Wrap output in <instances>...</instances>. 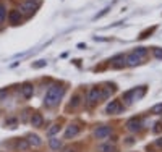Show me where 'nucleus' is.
Segmentation results:
<instances>
[{"label":"nucleus","mask_w":162,"mask_h":152,"mask_svg":"<svg viewBox=\"0 0 162 152\" xmlns=\"http://www.w3.org/2000/svg\"><path fill=\"white\" fill-rule=\"evenodd\" d=\"M78 133H80V128L76 126V125H72V126H68V128H67V131H65V137H67V139H70V137L76 136Z\"/></svg>","instance_id":"obj_7"},{"label":"nucleus","mask_w":162,"mask_h":152,"mask_svg":"<svg viewBox=\"0 0 162 152\" xmlns=\"http://www.w3.org/2000/svg\"><path fill=\"white\" fill-rule=\"evenodd\" d=\"M65 152H75V150H73V149H67Z\"/></svg>","instance_id":"obj_26"},{"label":"nucleus","mask_w":162,"mask_h":152,"mask_svg":"<svg viewBox=\"0 0 162 152\" xmlns=\"http://www.w3.org/2000/svg\"><path fill=\"white\" fill-rule=\"evenodd\" d=\"M154 55H156L157 59H162V49H154Z\"/></svg>","instance_id":"obj_22"},{"label":"nucleus","mask_w":162,"mask_h":152,"mask_svg":"<svg viewBox=\"0 0 162 152\" xmlns=\"http://www.w3.org/2000/svg\"><path fill=\"white\" fill-rule=\"evenodd\" d=\"M59 131H60V126H59V125H52L50 128L47 129V136H50V137H52L54 134H57Z\"/></svg>","instance_id":"obj_15"},{"label":"nucleus","mask_w":162,"mask_h":152,"mask_svg":"<svg viewBox=\"0 0 162 152\" xmlns=\"http://www.w3.org/2000/svg\"><path fill=\"white\" fill-rule=\"evenodd\" d=\"M63 96V88H60L59 84H54L49 88V91L46 92V97H44V104L47 107H54L55 104L59 102Z\"/></svg>","instance_id":"obj_1"},{"label":"nucleus","mask_w":162,"mask_h":152,"mask_svg":"<svg viewBox=\"0 0 162 152\" xmlns=\"http://www.w3.org/2000/svg\"><path fill=\"white\" fill-rule=\"evenodd\" d=\"M135 55H138L139 59H141V57H144V55H146V49H144V47L136 49V50H135Z\"/></svg>","instance_id":"obj_18"},{"label":"nucleus","mask_w":162,"mask_h":152,"mask_svg":"<svg viewBox=\"0 0 162 152\" xmlns=\"http://www.w3.org/2000/svg\"><path fill=\"white\" fill-rule=\"evenodd\" d=\"M126 128L130 129V131H138L139 128H141V121L136 120V118H131L126 121Z\"/></svg>","instance_id":"obj_5"},{"label":"nucleus","mask_w":162,"mask_h":152,"mask_svg":"<svg viewBox=\"0 0 162 152\" xmlns=\"http://www.w3.org/2000/svg\"><path fill=\"white\" fill-rule=\"evenodd\" d=\"M31 125L33 126H41L42 125V117H41V113H34L33 117H31Z\"/></svg>","instance_id":"obj_11"},{"label":"nucleus","mask_w":162,"mask_h":152,"mask_svg":"<svg viewBox=\"0 0 162 152\" xmlns=\"http://www.w3.org/2000/svg\"><path fill=\"white\" fill-rule=\"evenodd\" d=\"M5 13H7L5 5H3V3H0V23H3V20H5Z\"/></svg>","instance_id":"obj_17"},{"label":"nucleus","mask_w":162,"mask_h":152,"mask_svg":"<svg viewBox=\"0 0 162 152\" xmlns=\"http://www.w3.org/2000/svg\"><path fill=\"white\" fill-rule=\"evenodd\" d=\"M3 96H7V89H2V91H0V99H2Z\"/></svg>","instance_id":"obj_24"},{"label":"nucleus","mask_w":162,"mask_h":152,"mask_svg":"<svg viewBox=\"0 0 162 152\" xmlns=\"http://www.w3.org/2000/svg\"><path fill=\"white\" fill-rule=\"evenodd\" d=\"M126 63L131 65V67H133V65H138V63H139V57L135 55V54H131V55L126 57Z\"/></svg>","instance_id":"obj_12"},{"label":"nucleus","mask_w":162,"mask_h":152,"mask_svg":"<svg viewBox=\"0 0 162 152\" xmlns=\"http://www.w3.org/2000/svg\"><path fill=\"white\" fill-rule=\"evenodd\" d=\"M94 134H96L97 139H104V137H107L110 134V128L109 126H99V128L96 129Z\"/></svg>","instance_id":"obj_4"},{"label":"nucleus","mask_w":162,"mask_h":152,"mask_svg":"<svg viewBox=\"0 0 162 152\" xmlns=\"http://www.w3.org/2000/svg\"><path fill=\"white\" fill-rule=\"evenodd\" d=\"M33 92H34V89H33L31 84H24L23 88H21V94H23V97H26V99H29L33 96Z\"/></svg>","instance_id":"obj_8"},{"label":"nucleus","mask_w":162,"mask_h":152,"mask_svg":"<svg viewBox=\"0 0 162 152\" xmlns=\"http://www.w3.org/2000/svg\"><path fill=\"white\" fill-rule=\"evenodd\" d=\"M156 144H157L159 147H162V137H160V139H157V141H156Z\"/></svg>","instance_id":"obj_25"},{"label":"nucleus","mask_w":162,"mask_h":152,"mask_svg":"<svg viewBox=\"0 0 162 152\" xmlns=\"http://www.w3.org/2000/svg\"><path fill=\"white\" fill-rule=\"evenodd\" d=\"M44 65H46V62L41 60V62H37V63H34L33 67H34V68H41V67H44Z\"/></svg>","instance_id":"obj_23"},{"label":"nucleus","mask_w":162,"mask_h":152,"mask_svg":"<svg viewBox=\"0 0 162 152\" xmlns=\"http://www.w3.org/2000/svg\"><path fill=\"white\" fill-rule=\"evenodd\" d=\"M118 110H120V105H118L117 100H114V102H110L107 105V113H117Z\"/></svg>","instance_id":"obj_10"},{"label":"nucleus","mask_w":162,"mask_h":152,"mask_svg":"<svg viewBox=\"0 0 162 152\" xmlns=\"http://www.w3.org/2000/svg\"><path fill=\"white\" fill-rule=\"evenodd\" d=\"M49 144H50V147H52V149H59V147L62 146V141H60V139H57V137H50Z\"/></svg>","instance_id":"obj_14"},{"label":"nucleus","mask_w":162,"mask_h":152,"mask_svg":"<svg viewBox=\"0 0 162 152\" xmlns=\"http://www.w3.org/2000/svg\"><path fill=\"white\" fill-rule=\"evenodd\" d=\"M97 150L99 152H115V147L110 146V144H102V146L97 147Z\"/></svg>","instance_id":"obj_13"},{"label":"nucleus","mask_w":162,"mask_h":152,"mask_svg":"<svg viewBox=\"0 0 162 152\" xmlns=\"http://www.w3.org/2000/svg\"><path fill=\"white\" fill-rule=\"evenodd\" d=\"M105 96H107V94H105V92H102L99 88H96V89H91L89 96H88V100H89V104H94V102H97V100L104 99Z\"/></svg>","instance_id":"obj_2"},{"label":"nucleus","mask_w":162,"mask_h":152,"mask_svg":"<svg viewBox=\"0 0 162 152\" xmlns=\"http://www.w3.org/2000/svg\"><path fill=\"white\" fill-rule=\"evenodd\" d=\"M78 105H80V97H78V96H75L73 100H72V107L75 108V107H78Z\"/></svg>","instance_id":"obj_21"},{"label":"nucleus","mask_w":162,"mask_h":152,"mask_svg":"<svg viewBox=\"0 0 162 152\" xmlns=\"http://www.w3.org/2000/svg\"><path fill=\"white\" fill-rule=\"evenodd\" d=\"M28 146H29V144H28V141H20V142H18V149H21V150L28 149Z\"/></svg>","instance_id":"obj_19"},{"label":"nucleus","mask_w":162,"mask_h":152,"mask_svg":"<svg viewBox=\"0 0 162 152\" xmlns=\"http://www.w3.org/2000/svg\"><path fill=\"white\" fill-rule=\"evenodd\" d=\"M36 10H37V3H34L33 0H28V2H24L21 5V11L26 13V15H31V13H34Z\"/></svg>","instance_id":"obj_3"},{"label":"nucleus","mask_w":162,"mask_h":152,"mask_svg":"<svg viewBox=\"0 0 162 152\" xmlns=\"http://www.w3.org/2000/svg\"><path fill=\"white\" fill-rule=\"evenodd\" d=\"M28 144H29V146H34V147H39L41 144H42V141H41V137H39V136L33 134V136L28 137Z\"/></svg>","instance_id":"obj_9"},{"label":"nucleus","mask_w":162,"mask_h":152,"mask_svg":"<svg viewBox=\"0 0 162 152\" xmlns=\"http://www.w3.org/2000/svg\"><path fill=\"white\" fill-rule=\"evenodd\" d=\"M16 118H8V120H5V125L8 126V128H16Z\"/></svg>","instance_id":"obj_16"},{"label":"nucleus","mask_w":162,"mask_h":152,"mask_svg":"<svg viewBox=\"0 0 162 152\" xmlns=\"http://www.w3.org/2000/svg\"><path fill=\"white\" fill-rule=\"evenodd\" d=\"M152 113H162V104H157L152 107Z\"/></svg>","instance_id":"obj_20"},{"label":"nucleus","mask_w":162,"mask_h":152,"mask_svg":"<svg viewBox=\"0 0 162 152\" xmlns=\"http://www.w3.org/2000/svg\"><path fill=\"white\" fill-rule=\"evenodd\" d=\"M8 20H10V23L11 24H18L20 21H21V13L18 10H11L8 13Z\"/></svg>","instance_id":"obj_6"}]
</instances>
